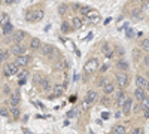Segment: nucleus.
Masks as SVG:
<instances>
[{"mask_svg":"<svg viewBox=\"0 0 149 134\" xmlns=\"http://www.w3.org/2000/svg\"><path fill=\"white\" fill-rule=\"evenodd\" d=\"M66 66H67V64H66V61H64V60H61L60 63H57V64H55V67H54V69H55L57 72H63V70L66 69Z\"/></svg>","mask_w":149,"mask_h":134,"instance_id":"nucleus-25","label":"nucleus"},{"mask_svg":"<svg viewBox=\"0 0 149 134\" xmlns=\"http://www.w3.org/2000/svg\"><path fill=\"white\" fill-rule=\"evenodd\" d=\"M12 30H14V27H12V24H10V22H8L6 26L3 27V34H5V36H6V34H10V33H12Z\"/></svg>","mask_w":149,"mask_h":134,"instance_id":"nucleus-27","label":"nucleus"},{"mask_svg":"<svg viewBox=\"0 0 149 134\" xmlns=\"http://www.w3.org/2000/svg\"><path fill=\"white\" fill-rule=\"evenodd\" d=\"M86 21L91 22V24H97V22H100V15H98L97 12H91V14L86 17Z\"/></svg>","mask_w":149,"mask_h":134,"instance_id":"nucleus-17","label":"nucleus"},{"mask_svg":"<svg viewBox=\"0 0 149 134\" xmlns=\"http://www.w3.org/2000/svg\"><path fill=\"white\" fill-rule=\"evenodd\" d=\"M102 104H104V106H109V104H110V100H109L107 95H104L103 99H102Z\"/></svg>","mask_w":149,"mask_h":134,"instance_id":"nucleus-35","label":"nucleus"},{"mask_svg":"<svg viewBox=\"0 0 149 134\" xmlns=\"http://www.w3.org/2000/svg\"><path fill=\"white\" fill-rule=\"evenodd\" d=\"M52 92H54V97H61L66 92V87L63 83H55L52 87Z\"/></svg>","mask_w":149,"mask_h":134,"instance_id":"nucleus-10","label":"nucleus"},{"mask_svg":"<svg viewBox=\"0 0 149 134\" xmlns=\"http://www.w3.org/2000/svg\"><path fill=\"white\" fill-rule=\"evenodd\" d=\"M9 115L12 116V119L14 121H18L19 119V109L18 107H14V106H10V109H9Z\"/></svg>","mask_w":149,"mask_h":134,"instance_id":"nucleus-18","label":"nucleus"},{"mask_svg":"<svg viewBox=\"0 0 149 134\" xmlns=\"http://www.w3.org/2000/svg\"><path fill=\"white\" fill-rule=\"evenodd\" d=\"M18 72H19V67H18L15 63H6V64H5L3 75H5L6 78L14 76V75H18Z\"/></svg>","mask_w":149,"mask_h":134,"instance_id":"nucleus-1","label":"nucleus"},{"mask_svg":"<svg viewBox=\"0 0 149 134\" xmlns=\"http://www.w3.org/2000/svg\"><path fill=\"white\" fill-rule=\"evenodd\" d=\"M40 54L45 58H52L55 54V48L51 45H43V46H40Z\"/></svg>","mask_w":149,"mask_h":134,"instance_id":"nucleus-4","label":"nucleus"},{"mask_svg":"<svg viewBox=\"0 0 149 134\" xmlns=\"http://www.w3.org/2000/svg\"><path fill=\"white\" fill-rule=\"evenodd\" d=\"M143 115H145V118L148 119V118H149V110H143Z\"/></svg>","mask_w":149,"mask_h":134,"instance_id":"nucleus-42","label":"nucleus"},{"mask_svg":"<svg viewBox=\"0 0 149 134\" xmlns=\"http://www.w3.org/2000/svg\"><path fill=\"white\" fill-rule=\"evenodd\" d=\"M40 46H42L40 39L31 37V40H30V49H31V51H39V49H40Z\"/></svg>","mask_w":149,"mask_h":134,"instance_id":"nucleus-15","label":"nucleus"},{"mask_svg":"<svg viewBox=\"0 0 149 134\" xmlns=\"http://www.w3.org/2000/svg\"><path fill=\"white\" fill-rule=\"evenodd\" d=\"M113 134H125V127L124 125H115L113 127Z\"/></svg>","mask_w":149,"mask_h":134,"instance_id":"nucleus-24","label":"nucleus"},{"mask_svg":"<svg viewBox=\"0 0 149 134\" xmlns=\"http://www.w3.org/2000/svg\"><path fill=\"white\" fill-rule=\"evenodd\" d=\"M8 57H9L8 51H3V49H0V63H5Z\"/></svg>","mask_w":149,"mask_h":134,"instance_id":"nucleus-28","label":"nucleus"},{"mask_svg":"<svg viewBox=\"0 0 149 134\" xmlns=\"http://www.w3.org/2000/svg\"><path fill=\"white\" fill-rule=\"evenodd\" d=\"M102 116H103V119H107V118H109V113H107V112H104Z\"/></svg>","mask_w":149,"mask_h":134,"instance_id":"nucleus-43","label":"nucleus"},{"mask_svg":"<svg viewBox=\"0 0 149 134\" xmlns=\"http://www.w3.org/2000/svg\"><path fill=\"white\" fill-rule=\"evenodd\" d=\"M133 104H134V103H133V99H131V97H127L125 103H124V106L121 107V109H122V113L125 115V116L131 112V107H133Z\"/></svg>","mask_w":149,"mask_h":134,"instance_id":"nucleus-11","label":"nucleus"},{"mask_svg":"<svg viewBox=\"0 0 149 134\" xmlns=\"http://www.w3.org/2000/svg\"><path fill=\"white\" fill-rule=\"evenodd\" d=\"M103 94L104 95H109V94H113L115 92V85H113V82H109V81H104V83H103Z\"/></svg>","mask_w":149,"mask_h":134,"instance_id":"nucleus-9","label":"nucleus"},{"mask_svg":"<svg viewBox=\"0 0 149 134\" xmlns=\"http://www.w3.org/2000/svg\"><path fill=\"white\" fill-rule=\"evenodd\" d=\"M0 115H2L3 118H9L10 115H9V110L6 107H0Z\"/></svg>","mask_w":149,"mask_h":134,"instance_id":"nucleus-31","label":"nucleus"},{"mask_svg":"<svg viewBox=\"0 0 149 134\" xmlns=\"http://www.w3.org/2000/svg\"><path fill=\"white\" fill-rule=\"evenodd\" d=\"M5 92H10V90H9L8 85H5Z\"/></svg>","mask_w":149,"mask_h":134,"instance_id":"nucleus-44","label":"nucleus"},{"mask_svg":"<svg viewBox=\"0 0 149 134\" xmlns=\"http://www.w3.org/2000/svg\"><path fill=\"white\" fill-rule=\"evenodd\" d=\"M131 134H143V128H142V127H139V128H134V130L131 131Z\"/></svg>","mask_w":149,"mask_h":134,"instance_id":"nucleus-36","label":"nucleus"},{"mask_svg":"<svg viewBox=\"0 0 149 134\" xmlns=\"http://www.w3.org/2000/svg\"><path fill=\"white\" fill-rule=\"evenodd\" d=\"M26 19L31 22V19H33V10H27L26 12Z\"/></svg>","mask_w":149,"mask_h":134,"instance_id":"nucleus-34","label":"nucleus"},{"mask_svg":"<svg viewBox=\"0 0 149 134\" xmlns=\"http://www.w3.org/2000/svg\"><path fill=\"white\" fill-rule=\"evenodd\" d=\"M91 12H93V9H90V8H86V6L81 8V14H82V15H86V17H88V15L91 14Z\"/></svg>","mask_w":149,"mask_h":134,"instance_id":"nucleus-30","label":"nucleus"},{"mask_svg":"<svg viewBox=\"0 0 149 134\" xmlns=\"http://www.w3.org/2000/svg\"><path fill=\"white\" fill-rule=\"evenodd\" d=\"M134 97L137 99L139 101H142L145 97H146V92H145V90H142V88H137L136 87V90H134Z\"/></svg>","mask_w":149,"mask_h":134,"instance_id":"nucleus-19","label":"nucleus"},{"mask_svg":"<svg viewBox=\"0 0 149 134\" xmlns=\"http://www.w3.org/2000/svg\"><path fill=\"white\" fill-rule=\"evenodd\" d=\"M90 134H94V133H93V131H90Z\"/></svg>","mask_w":149,"mask_h":134,"instance_id":"nucleus-48","label":"nucleus"},{"mask_svg":"<svg viewBox=\"0 0 149 134\" xmlns=\"http://www.w3.org/2000/svg\"><path fill=\"white\" fill-rule=\"evenodd\" d=\"M97 69H98V60H97V58H90V61H86V63H85V67H84L85 75L95 72Z\"/></svg>","mask_w":149,"mask_h":134,"instance_id":"nucleus-3","label":"nucleus"},{"mask_svg":"<svg viewBox=\"0 0 149 134\" xmlns=\"http://www.w3.org/2000/svg\"><path fill=\"white\" fill-rule=\"evenodd\" d=\"M30 61H31V57L27 55V54H24V55H18V57L15 58V61H14V63H15L18 67H26Z\"/></svg>","mask_w":149,"mask_h":134,"instance_id":"nucleus-5","label":"nucleus"},{"mask_svg":"<svg viewBox=\"0 0 149 134\" xmlns=\"http://www.w3.org/2000/svg\"><path fill=\"white\" fill-rule=\"evenodd\" d=\"M116 67H118V70H122V72L125 70V72H127V70H128V63L124 61V60H119V61L116 63Z\"/></svg>","mask_w":149,"mask_h":134,"instance_id":"nucleus-22","label":"nucleus"},{"mask_svg":"<svg viewBox=\"0 0 149 134\" xmlns=\"http://www.w3.org/2000/svg\"><path fill=\"white\" fill-rule=\"evenodd\" d=\"M148 90H149V81H148Z\"/></svg>","mask_w":149,"mask_h":134,"instance_id":"nucleus-47","label":"nucleus"},{"mask_svg":"<svg viewBox=\"0 0 149 134\" xmlns=\"http://www.w3.org/2000/svg\"><path fill=\"white\" fill-rule=\"evenodd\" d=\"M61 30H63V31H64V33H67V31H69V30H70V24H69V22H66V21H64V22H63V24H61Z\"/></svg>","mask_w":149,"mask_h":134,"instance_id":"nucleus-32","label":"nucleus"},{"mask_svg":"<svg viewBox=\"0 0 149 134\" xmlns=\"http://www.w3.org/2000/svg\"><path fill=\"white\" fill-rule=\"evenodd\" d=\"M74 113H76L74 110H70V112L67 113V116H69V118H73V116H74Z\"/></svg>","mask_w":149,"mask_h":134,"instance_id":"nucleus-39","label":"nucleus"},{"mask_svg":"<svg viewBox=\"0 0 149 134\" xmlns=\"http://www.w3.org/2000/svg\"><path fill=\"white\" fill-rule=\"evenodd\" d=\"M43 10L42 9H34L33 10V19H31V22H37V21H40L42 18H43Z\"/></svg>","mask_w":149,"mask_h":134,"instance_id":"nucleus-16","label":"nucleus"},{"mask_svg":"<svg viewBox=\"0 0 149 134\" xmlns=\"http://www.w3.org/2000/svg\"><path fill=\"white\" fill-rule=\"evenodd\" d=\"M136 87L146 91V90H148V79H145L143 76L137 75V76H136Z\"/></svg>","mask_w":149,"mask_h":134,"instance_id":"nucleus-12","label":"nucleus"},{"mask_svg":"<svg viewBox=\"0 0 149 134\" xmlns=\"http://www.w3.org/2000/svg\"><path fill=\"white\" fill-rule=\"evenodd\" d=\"M125 100H127V94L124 92L122 90H119V91L115 94V103H116V106H118V107H122L124 103H125Z\"/></svg>","mask_w":149,"mask_h":134,"instance_id":"nucleus-8","label":"nucleus"},{"mask_svg":"<svg viewBox=\"0 0 149 134\" xmlns=\"http://www.w3.org/2000/svg\"><path fill=\"white\" fill-rule=\"evenodd\" d=\"M24 37H26V31H18V33H15L14 34V42L15 43H21V40L24 39Z\"/></svg>","mask_w":149,"mask_h":134,"instance_id":"nucleus-21","label":"nucleus"},{"mask_svg":"<svg viewBox=\"0 0 149 134\" xmlns=\"http://www.w3.org/2000/svg\"><path fill=\"white\" fill-rule=\"evenodd\" d=\"M0 5H2V0H0Z\"/></svg>","mask_w":149,"mask_h":134,"instance_id":"nucleus-49","label":"nucleus"},{"mask_svg":"<svg viewBox=\"0 0 149 134\" xmlns=\"http://www.w3.org/2000/svg\"><path fill=\"white\" fill-rule=\"evenodd\" d=\"M8 22H9V15H8V14H3V15H2V19H0V24L5 27Z\"/></svg>","mask_w":149,"mask_h":134,"instance_id":"nucleus-29","label":"nucleus"},{"mask_svg":"<svg viewBox=\"0 0 149 134\" xmlns=\"http://www.w3.org/2000/svg\"><path fill=\"white\" fill-rule=\"evenodd\" d=\"M140 48L143 51H146V52H149V39L146 37V39H143L142 42H140Z\"/></svg>","mask_w":149,"mask_h":134,"instance_id":"nucleus-26","label":"nucleus"},{"mask_svg":"<svg viewBox=\"0 0 149 134\" xmlns=\"http://www.w3.org/2000/svg\"><path fill=\"white\" fill-rule=\"evenodd\" d=\"M34 82L36 83H40V75H34Z\"/></svg>","mask_w":149,"mask_h":134,"instance_id":"nucleus-38","label":"nucleus"},{"mask_svg":"<svg viewBox=\"0 0 149 134\" xmlns=\"http://www.w3.org/2000/svg\"><path fill=\"white\" fill-rule=\"evenodd\" d=\"M82 26H84V22H82V19H81L79 17H74V18L72 19V27H73L74 30L82 28Z\"/></svg>","mask_w":149,"mask_h":134,"instance_id":"nucleus-20","label":"nucleus"},{"mask_svg":"<svg viewBox=\"0 0 149 134\" xmlns=\"http://www.w3.org/2000/svg\"><path fill=\"white\" fill-rule=\"evenodd\" d=\"M12 54H14L15 57H18V55H24L26 54V51H27V48L24 46L22 43H14V46H12Z\"/></svg>","mask_w":149,"mask_h":134,"instance_id":"nucleus-7","label":"nucleus"},{"mask_svg":"<svg viewBox=\"0 0 149 134\" xmlns=\"http://www.w3.org/2000/svg\"><path fill=\"white\" fill-rule=\"evenodd\" d=\"M9 104L10 106H14V107H18L19 101H21V95H19V91H12L9 94Z\"/></svg>","mask_w":149,"mask_h":134,"instance_id":"nucleus-6","label":"nucleus"},{"mask_svg":"<svg viewBox=\"0 0 149 134\" xmlns=\"http://www.w3.org/2000/svg\"><path fill=\"white\" fill-rule=\"evenodd\" d=\"M24 133H26V134H33V133H30L29 130H24Z\"/></svg>","mask_w":149,"mask_h":134,"instance_id":"nucleus-46","label":"nucleus"},{"mask_svg":"<svg viewBox=\"0 0 149 134\" xmlns=\"http://www.w3.org/2000/svg\"><path fill=\"white\" fill-rule=\"evenodd\" d=\"M52 82H51V79H48V78H45V79H42L40 81V88L43 90V91H52Z\"/></svg>","mask_w":149,"mask_h":134,"instance_id":"nucleus-14","label":"nucleus"},{"mask_svg":"<svg viewBox=\"0 0 149 134\" xmlns=\"http://www.w3.org/2000/svg\"><path fill=\"white\" fill-rule=\"evenodd\" d=\"M143 64H145V66H149V55H146V57L143 58Z\"/></svg>","mask_w":149,"mask_h":134,"instance_id":"nucleus-37","label":"nucleus"},{"mask_svg":"<svg viewBox=\"0 0 149 134\" xmlns=\"http://www.w3.org/2000/svg\"><path fill=\"white\" fill-rule=\"evenodd\" d=\"M121 115H122V112H116V115H115V116H116V118H121Z\"/></svg>","mask_w":149,"mask_h":134,"instance_id":"nucleus-45","label":"nucleus"},{"mask_svg":"<svg viewBox=\"0 0 149 134\" xmlns=\"http://www.w3.org/2000/svg\"><path fill=\"white\" fill-rule=\"evenodd\" d=\"M3 2H5L6 5H12V3H14V2H15V0H3Z\"/></svg>","mask_w":149,"mask_h":134,"instance_id":"nucleus-41","label":"nucleus"},{"mask_svg":"<svg viewBox=\"0 0 149 134\" xmlns=\"http://www.w3.org/2000/svg\"><path fill=\"white\" fill-rule=\"evenodd\" d=\"M140 107H142V110H149V97L148 95L140 101Z\"/></svg>","mask_w":149,"mask_h":134,"instance_id":"nucleus-23","label":"nucleus"},{"mask_svg":"<svg viewBox=\"0 0 149 134\" xmlns=\"http://www.w3.org/2000/svg\"><path fill=\"white\" fill-rule=\"evenodd\" d=\"M107 69H109V64H103L102 66V72H106Z\"/></svg>","mask_w":149,"mask_h":134,"instance_id":"nucleus-40","label":"nucleus"},{"mask_svg":"<svg viewBox=\"0 0 149 134\" xmlns=\"http://www.w3.org/2000/svg\"><path fill=\"white\" fill-rule=\"evenodd\" d=\"M131 109H133V112H134V113H139V112L142 110L140 103H139V104H133V107H131Z\"/></svg>","mask_w":149,"mask_h":134,"instance_id":"nucleus-33","label":"nucleus"},{"mask_svg":"<svg viewBox=\"0 0 149 134\" xmlns=\"http://www.w3.org/2000/svg\"><path fill=\"white\" fill-rule=\"evenodd\" d=\"M97 101V92L95 91H88L85 95V103L86 104H93Z\"/></svg>","mask_w":149,"mask_h":134,"instance_id":"nucleus-13","label":"nucleus"},{"mask_svg":"<svg viewBox=\"0 0 149 134\" xmlns=\"http://www.w3.org/2000/svg\"><path fill=\"white\" fill-rule=\"evenodd\" d=\"M116 83H118V87L122 90V88H127L128 87V76H127V73L125 72H118L116 73Z\"/></svg>","mask_w":149,"mask_h":134,"instance_id":"nucleus-2","label":"nucleus"}]
</instances>
